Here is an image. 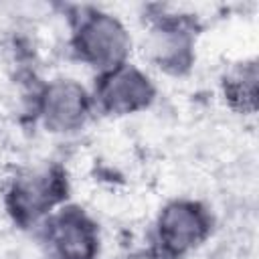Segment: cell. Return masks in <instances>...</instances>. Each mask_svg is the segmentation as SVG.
Returning <instances> with one entry per match:
<instances>
[{
  "mask_svg": "<svg viewBox=\"0 0 259 259\" xmlns=\"http://www.w3.org/2000/svg\"><path fill=\"white\" fill-rule=\"evenodd\" d=\"M47 259H97L101 235L93 217L77 204H63L38 227Z\"/></svg>",
  "mask_w": 259,
  "mask_h": 259,
  "instance_id": "8992f818",
  "label": "cell"
},
{
  "mask_svg": "<svg viewBox=\"0 0 259 259\" xmlns=\"http://www.w3.org/2000/svg\"><path fill=\"white\" fill-rule=\"evenodd\" d=\"M212 233V214L200 200L172 198L164 202L152 227V251L160 259H184L200 249Z\"/></svg>",
  "mask_w": 259,
  "mask_h": 259,
  "instance_id": "3957f363",
  "label": "cell"
},
{
  "mask_svg": "<svg viewBox=\"0 0 259 259\" xmlns=\"http://www.w3.org/2000/svg\"><path fill=\"white\" fill-rule=\"evenodd\" d=\"M69 196V178L61 164L40 162L18 168L6 182L4 208L14 225L36 229Z\"/></svg>",
  "mask_w": 259,
  "mask_h": 259,
  "instance_id": "7a4b0ae2",
  "label": "cell"
},
{
  "mask_svg": "<svg viewBox=\"0 0 259 259\" xmlns=\"http://www.w3.org/2000/svg\"><path fill=\"white\" fill-rule=\"evenodd\" d=\"M69 47L81 65L101 75L130 63L134 38L125 22L113 12L81 6L71 16Z\"/></svg>",
  "mask_w": 259,
  "mask_h": 259,
  "instance_id": "6da1fadb",
  "label": "cell"
},
{
  "mask_svg": "<svg viewBox=\"0 0 259 259\" xmlns=\"http://www.w3.org/2000/svg\"><path fill=\"white\" fill-rule=\"evenodd\" d=\"M95 113L91 89L73 77H55L40 83L32 115L55 136H71L81 132Z\"/></svg>",
  "mask_w": 259,
  "mask_h": 259,
  "instance_id": "5b68a950",
  "label": "cell"
},
{
  "mask_svg": "<svg viewBox=\"0 0 259 259\" xmlns=\"http://www.w3.org/2000/svg\"><path fill=\"white\" fill-rule=\"evenodd\" d=\"M95 113L109 117H127L152 107L158 97L154 79L132 61L95 77L91 89Z\"/></svg>",
  "mask_w": 259,
  "mask_h": 259,
  "instance_id": "52a82bcc",
  "label": "cell"
},
{
  "mask_svg": "<svg viewBox=\"0 0 259 259\" xmlns=\"http://www.w3.org/2000/svg\"><path fill=\"white\" fill-rule=\"evenodd\" d=\"M259 71L257 61H241L233 65L223 77V95L229 105L243 113H253L257 107V89H259Z\"/></svg>",
  "mask_w": 259,
  "mask_h": 259,
  "instance_id": "ba28073f",
  "label": "cell"
},
{
  "mask_svg": "<svg viewBox=\"0 0 259 259\" xmlns=\"http://www.w3.org/2000/svg\"><path fill=\"white\" fill-rule=\"evenodd\" d=\"M194 49L196 24L190 14L162 10V14L150 16L142 53L154 69L174 77L184 75L194 65Z\"/></svg>",
  "mask_w": 259,
  "mask_h": 259,
  "instance_id": "277c9868",
  "label": "cell"
}]
</instances>
